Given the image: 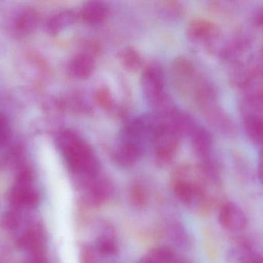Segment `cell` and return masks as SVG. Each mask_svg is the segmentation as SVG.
<instances>
[{"label":"cell","instance_id":"6da1fadb","mask_svg":"<svg viewBox=\"0 0 263 263\" xmlns=\"http://www.w3.org/2000/svg\"><path fill=\"white\" fill-rule=\"evenodd\" d=\"M221 226L230 232L242 231L247 228L248 221L244 212L233 202H227L219 211Z\"/></svg>","mask_w":263,"mask_h":263},{"label":"cell","instance_id":"7a4b0ae2","mask_svg":"<svg viewBox=\"0 0 263 263\" xmlns=\"http://www.w3.org/2000/svg\"><path fill=\"white\" fill-rule=\"evenodd\" d=\"M242 90L241 114H263V85L256 83L254 79Z\"/></svg>","mask_w":263,"mask_h":263},{"label":"cell","instance_id":"3957f363","mask_svg":"<svg viewBox=\"0 0 263 263\" xmlns=\"http://www.w3.org/2000/svg\"><path fill=\"white\" fill-rule=\"evenodd\" d=\"M40 199V194L32 185L15 183L9 194V200L17 209L34 208L38 205Z\"/></svg>","mask_w":263,"mask_h":263},{"label":"cell","instance_id":"277c9868","mask_svg":"<svg viewBox=\"0 0 263 263\" xmlns=\"http://www.w3.org/2000/svg\"><path fill=\"white\" fill-rule=\"evenodd\" d=\"M242 128L250 142L263 149V114H242Z\"/></svg>","mask_w":263,"mask_h":263},{"label":"cell","instance_id":"5b68a950","mask_svg":"<svg viewBox=\"0 0 263 263\" xmlns=\"http://www.w3.org/2000/svg\"><path fill=\"white\" fill-rule=\"evenodd\" d=\"M18 247L20 250L30 253L32 256L44 254V238L40 232L29 230L20 236L18 241Z\"/></svg>","mask_w":263,"mask_h":263},{"label":"cell","instance_id":"8992f818","mask_svg":"<svg viewBox=\"0 0 263 263\" xmlns=\"http://www.w3.org/2000/svg\"><path fill=\"white\" fill-rule=\"evenodd\" d=\"M174 191L176 196L186 205L199 202L203 199V193L200 188L185 182H177Z\"/></svg>","mask_w":263,"mask_h":263},{"label":"cell","instance_id":"52a82bcc","mask_svg":"<svg viewBox=\"0 0 263 263\" xmlns=\"http://www.w3.org/2000/svg\"><path fill=\"white\" fill-rule=\"evenodd\" d=\"M174 253L168 248H157L150 251L141 263H174Z\"/></svg>","mask_w":263,"mask_h":263},{"label":"cell","instance_id":"ba28073f","mask_svg":"<svg viewBox=\"0 0 263 263\" xmlns=\"http://www.w3.org/2000/svg\"><path fill=\"white\" fill-rule=\"evenodd\" d=\"M37 23L36 15L33 12L27 11L23 12L18 20H17L15 26L18 32L23 34L30 33L33 31L34 28Z\"/></svg>","mask_w":263,"mask_h":263},{"label":"cell","instance_id":"9c48e42d","mask_svg":"<svg viewBox=\"0 0 263 263\" xmlns=\"http://www.w3.org/2000/svg\"><path fill=\"white\" fill-rule=\"evenodd\" d=\"M22 216L20 209L13 208L4 213L2 217L1 225L4 230H15L21 224Z\"/></svg>","mask_w":263,"mask_h":263},{"label":"cell","instance_id":"30bf717a","mask_svg":"<svg viewBox=\"0 0 263 263\" xmlns=\"http://www.w3.org/2000/svg\"><path fill=\"white\" fill-rule=\"evenodd\" d=\"M110 192L109 187L106 186L105 184H97L91 188L89 198L94 205H100L106 202Z\"/></svg>","mask_w":263,"mask_h":263},{"label":"cell","instance_id":"8fae6325","mask_svg":"<svg viewBox=\"0 0 263 263\" xmlns=\"http://www.w3.org/2000/svg\"><path fill=\"white\" fill-rule=\"evenodd\" d=\"M97 250L103 256H112L117 253V245L114 238L110 236H101L97 241Z\"/></svg>","mask_w":263,"mask_h":263},{"label":"cell","instance_id":"7c38bea8","mask_svg":"<svg viewBox=\"0 0 263 263\" xmlns=\"http://www.w3.org/2000/svg\"><path fill=\"white\" fill-rule=\"evenodd\" d=\"M131 199L136 206L142 207L147 202L146 192L140 186L133 187L131 191Z\"/></svg>","mask_w":263,"mask_h":263},{"label":"cell","instance_id":"4fadbf2b","mask_svg":"<svg viewBox=\"0 0 263 263\" xmlns=\"http://www.w3.org/2000/svg\"><path fill=\"white\" fill-rule=\"evenodd\" d=\"M10 134L9 122L4 116L0 115V146L8 142Z\"/></svg>","mask_w":263,"mask_h":263},{"label":"cell","instance_id":"5bb4252c","mask_svg":"<svg viewBox=\"0 0 263 263\" xmlns=\"http://www.w3.org/2000/svg\"><path fill=\"white\" fill-rule=\"evenodd\" d=\"M252 23L259 29H263V6L255 9L252 14Z\"/></svg>","mask_w":263,"mask_h":263},{"label":"cell","instance_id":"9a60e30c","mask_svg":"<svg viewBox=\"0 0 263 263\" xmlns=\"http://www.w3.org/2000/svg\"><path fill=\"white\" fill-rule=\"evenodd\" d=\"M82 263H97L93 250L90 247H86L82 252Z\"/></svg>","mask_w":263,"mask_h":263},{"label":"cell","instance_id":"2e32d148","mask_svg":"<svg viewBox=\"0 0 263 263\" xmlns=\"http://www.w3.org/2000/svg\"><path fill=\"white\" fill-rule=\"evenodd\" d=\"M257 173L259 182L263 185V149L261 151L260 154H259Z\"/></svg>","mask_w":263,"mask_h":263},{"label":"cell","instance_id":"e0dca14e","mask_svg":"<svg viewBox=\"0 0 263 263\" xmlns=\"http://www.w3.org/2000/svg\"><path fill=\"white\" fill-rule=\"evenodd\" d=\"M250 263H263V259H260V260L253 261V262H251Z\"/></svg>","mask_w":263,"mask_h":263}]
</instances>
